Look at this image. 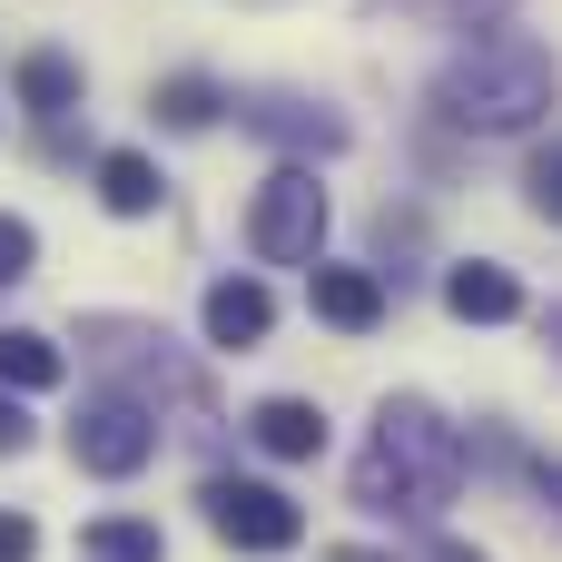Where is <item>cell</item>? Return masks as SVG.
I'll list each match as a JSON object with an SVG mask.
<instances>
[{"mask_svg":"<svg viewBox=\"0 0 562 562\" xmlns=\"http://www.w3.org/2000/svg\"><path fill=\"white\" fill-rule=\"evenodd\" d=\"M454 484H464V435H454V415L425 405V395H385V405H375V435H366V454H356V504L385 514V524H425V514L454 504Z\"/></svg>","mask_w":562,"mask_h":562,"instance_id":"obj_1","label":"cell"},{"mask_svg":"<svg viewBox=\"0 0 562 562\" xmlns=\"http://www.w3.org/2000/svg\"><path fill=\"white\" fill-rule=\"evenodd\" d=\"M562 99V59L533 40V30H474L445 69H435V119L445 128H474V138H514L533 128L543 109Z\"/></svg>","mask_w":562,"mask_h":562,"instance_id":"obj_2","label":"cell"},{"mask_svg":"<svg viewBox=\"0 0 562 562\" xmlns=\"http://www.w3.org/2000/svg\"><path fill=\"white\" fill-rule=\"evenodd\" d=\"M79 356H89L119 395H138L158 425H178L188 445H217V435H227V415H217L198 356H188L168 326H148V316H79Z\"/></svg>","mask_w":562,"mask_h":562,"instance_id":"obj_3","label":"cell"},{"mask_svg":"<svg viewBox=\"0 0 562 562\" xmlns=\"http://www.w3.org/2000/svg\"><path fill=\"white\" fill-rule=\"evenodd\" d=\"M247 257L257 267H316L326 257V188L306 158H286L257 198H247Z\"/></svg>","mask_w":562,"mask_h":562,"instance_id":"obj_4","label":"cell"},{"mask_svg":"<svg viewBox=\"0 0 562 562\" xmlns=\"http://www.w3.org/2000/svg\"><path fill=\"white\" fill-rule=\"evenodd\" d=\"M148 454H158V415H148L138 395H119V385H99V395L69 415V464L99 474V484L148 474Z\"/></svg>","mask_w":562,"mask_h":562,"instance_id":"obj_5","label":"cell"},{"mask_svg":"<svg viewBox=\"0 0 562 562\" xmlns=\"http://www.w3.org/2000/svg\"><path fill=\"white\" fill-rule=\"evenodd\" d=\"M198 504H207V533H217L227 553H296V543H306V514H296L277 484H257V474H207Z\"/></svg>","mask_w":562,"mask_h":562,"instance_id":"obj_6","label":"cell"},{"mask_svg":"<svg viewBox=\"0 0 562 562\" xmlns=\"http://www.w3.org/2000/svg\"><path fill=\"white\" fill-rule=\"evenodd\" d=\"M237 128L247 138H267V148H286V158H336L356 128L326 109V99H306V89H237Z\"/></svg>","mask_w":562,"mask_h":562,"instance_id":"obj_7","label":"cell"},{"mask_svg":"<svg viewBox=\"0 0 562 562\" xmlns=\"http://www.w3.org/2000/svg\"><path fill=\"white\" fill-rule=\"evenodd\" d=\"M306 306H316V326H336V336H375L385 326V277L375 267H306Z\"/></svg>","mask_w":562,"mask_h":562,"instance_id":"obj_8","label":"cell"},{"mask_svg":"<svg viewBox=\"0 0 562 562\" xmlns=\"http://www.w3.org/2000/svg\"><path fill=\"white\" fill-rule=\"evenodd\" d=\"M198 326H207V346L247 356V346H267V326H277V296H267L257 277H217V286H207V306H198Z\"/></svg>","mask_w":562,"mask_h":562,"instance_id":"obj_9","label":"cell"},{"mask_svg":"<svg viewBox=\"0 0 562 562\" xmlns=\"http://www.w3.org/2000/svg\"><path fill=\"white\" fill-rule=\"evenodd\" d=\"M445 306H454L464 326H514V316H524V277L494 267V257H464V267H445Z\"/></svg>","mask_w":562,"mask_h":562,"instance_id":"obj_10","label":"cell"},{"mask_svg":"<svg viewBox=\"0 0 562 562\" xmlns=\"http://www.w3.org/2000/svg\"><path fill=\"white\" fill-rule=\"evenodd\" d=\"M247 435H257V454H277V464H316V454H326V415H316L306 395H267V405L247 415Z\"/></svg>","mask_w":562,"mask_h":562,"instance_id":"obj_11","label":"cell"},{"mask_svg":"<svg viewBox=\"0 0 562 562\" xmlns=\"http://www.w3.org/2000/svg\"><path fill=\"white\" fill-rule=\"evenodd\" d=\"M10 79H20V109H30L40 128H59V119L79 109V59H69V49H20Z\"/></svg>","mask_w":562,"mask_h":562,"instance_id":"obj_12","label":"cell"},{"mask_svg":"<svg viewBox=\"0 0 562 562\" xmlns=\"http://www.w3.org/2000/svg\"><path fill=\"white\" fill-rule=\"evenodd\" d=\"M148 109H158V128H178V138H198V128H217V109H237L207 69H178V79H158L148 89Z\"/></svg>","mask_w":562,"mask_h":562,"instance_id":"obj_13","label":"cell"},{"mask_svg":"<svg viewBox=\"0 0 562 562\" xmlns=\"http://www.w3.org/2000/svg\"><path fill=\"white\" fill-rule=\"evenodd\" d=\"M158 158H138V148H99V207L109 217H148L158 207Z\"/></svg>","mask_w":562,"mask_h":562,"instance_id":"obj_14","label":"cell"},{"mask_svg":"<svg viewBox=\"0 0 562 562\" xmlns=\"http://www.w3.org/2000/svg\"><path fill=\"white\" fill-rule=\"evenodd\" d=\"M79 562H168V533L138 524V514H99V524L79 533Z\"/></svg>","mask_w":562,"mask_h":562,"instance_id":"obj_15","label":"cell"},{"mask_svg":"<svg viewBox=\"0 0 562 562\" xmlns=\"http://www.w3.org/2000/svg\"><path fill=\"white\" fill-rule=\"evenodd\" d=\"M0 385H10V395L59 385V346H49L40 326H0Z\"/></svg>","mask_w":562,"mask_h":562,"instance_id":"obj_16","label":"cell"},{"mask_svg":"<svg viewBox=\"0 0 562 562\" xmlns=\"http://www.w3.org/2000/svg\"><path fill=\"white\" fill-rule=\"evenodd\" d=\"M366 10H385V20H435V30H494L514 0H366Z\"/></svg>","mask_w":562,"mask_h":562,"instance_id":"obj_17","label":"cell"},{"mask_svg":"<svg viewBox=\"0 0 562 562\" xmlns=\"http://www.w3.org/2000/svg\"><path fill=\"white\" fill-rule=\"evenodd\" d=\"M524 198H533V217L562 227V138H543V148L524 158Z\"/></svg>","mask_w":562,"mask_h":562,"instance_id":"obj_18","label":"cell"},{"mask_svg":"<svg viewBox=\"0 0 562 562\" xmlns=\"http://www.w3.org/2000/svg\"><path fill=\"white\" fill-rule=\"evenodd\" d=\"M40 267V237H30V217H0V286H20Z\"/></svg>","mask_w":562,"mask_h":562,"instance_id":"obj_19","label":"cell"},{"mask_svg":"<svg viewBox=\"0 0 562 562\" xmlns=\"http://www.w3.org/2000/svg\"><path fill=\"white\" fill-rule=\"evenodd\" d=\"M40 553V524L30 514H0V562H30Z\"/></svg>","mask_w":562,"mask_h":562,"instance_id":"obj_20","label":"cell"},{"mask_svg":"<svg viewBox=\"0 0 562 562\" xmlns=\"http://www.w3.org/2000/svg\"><path fill=\"white\" fill-rule=\"evenodd\" d=\"M10 454H30V415H20V395H0V464Z\"/></svg>","mask_w":562,"mask_h":562,"instance_id":"obj_21","label":"cell"},{"mask_svg":"<svg viewBox=\"0 0 562 562\" xmlns=\"http://www.w3.org/2000/svg\"><path fill=\"white\" fill-rule=\"evenodd\" d=\"M533 484H543V504H553V514H562V464H553V454L533 464Z\"/></svg>","mask_w":562,"mask_h":562,"instance_id":"obj_22","label":"cell"},{"mask_svg":"<svg viewBox=\"0 0 562 562\" xmlns=\"http://www.w3.org/2000/svg\"><path fill=\"white\" fill-rule=\"evenodd\" d=\"M435 562H484L474 543H454V533H435Z\"/></svg>","mask_w":562,"mask_h":562,"instance_id":"obj_23","label":"cell"},{"mask_svg":"<svg viewBox=\"0 0 562 562\" xmlns=\"http://www.w3.org/2000/svg\"><path fill=\"white\" fill-rule=\"evenodd\" d=\"M326 562H395V553H366V543H336Z\"/></svg>","mask_w":562,"mask_h":562,"instance_id":"obj_24","label":"cell"},{"mask_svg":"<svg viewBox=\"0 0 562 562\" xmlns=\"http://www.w3.org/2000/svg\"><path fill=\"white\" fill-rule=\"evenodd\" d=\"M543 346H553V356H562V306H553V316H543Z\"/></svg>","mask_w":562,"mask_h":562,"instance_id":"obj_25","label":"cell"}]
</instances>
